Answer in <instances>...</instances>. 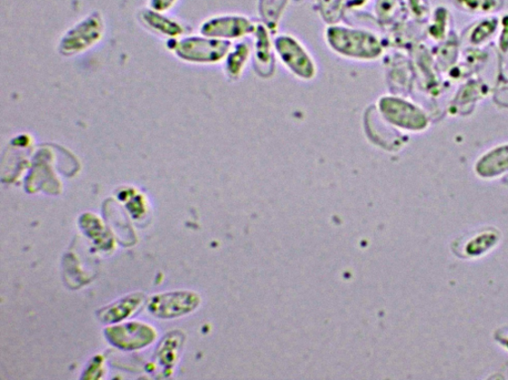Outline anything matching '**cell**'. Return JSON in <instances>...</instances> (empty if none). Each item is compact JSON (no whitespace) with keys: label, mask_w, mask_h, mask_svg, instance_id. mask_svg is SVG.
Here are the masks:
<instances>
[{"label":"cell","mask_w":508,"mask_h":380,"mask_svg":"<svg viewBox=\"0 0 508 380\" xmlns=\"http://www.w3.org/2000/svg\"><path fill=\"white\" fill-rule=\"evenodd\" d=\"M324 39L334 55L358 63H373L383 54L381 39L370 30L330 25L325 30Z\"/></svg>","instance_id":"6da1fadb"},{"label":"cell","mask_w":508,"mask_h":380,"mask_svg":"<svg viewBox=\"0 0 508 380\" xmlns=\"http://www.w3.org/2000/svg\"><path fill=\"white\" fill-rule=\"evenodd\" d=\"M274 53L278 63L294 78L312 81L319 74L316 59L302 41L289 33H280L273 39Z\"/></svg>","instance_id":"7a4b0ae2"},{"label":"cell","mask_w":508,"mask_h":380,"mask_svg":"<svg viewBox=\"0 0 508 380\" xmlns=\"http://www.w3.org/2000/svg\"><path fill=\"white\" fill-rule=\"evenodd\" d=\"M170 47L182 60L199 65L222 63L232 47L231 42L210 37H188L173 41Z\"/></svg>","instance_id":"3957f363"},{"label":"cell","mask_w":508,"mask_h":380,"mask_svg":"<svg viewBox=\"0 0 508 380\" xmlns=\"http://www.w3.org/2000/svg\"><path fill=\"white\" fill-rule=\"evenodd\" d=\"M257 25L245 15L228 14L209 18L200 30L202 36L232 43L251 37Z\"/></svg>","instance_id":"277c9868"},{"label":"cell","mask_w":508,"mask_h":380,"mask_svg":"<svg viewBox=\"0 0 508 380\" xmlns=\"http://www.w3.org/2000/svg\"><path fill=\"white\" fill-rule=\"evenodd\" d=\"M103 32V18L98 13L91 14L68 31L61 41L60 50L68 56L82 52L96 44Z\"/></svg>","instance_id":"5b68a950"},{"label":"cell","mask_w":508,"mask_h":380,"mask_svg":"<svg viewBox=\"0 0 508 380\" xmlns=\"http://www.w3.org/2000/svg\"><path fill=\"white\" fill-rule=\"evenodd\" d=\"M199 300L192 292H169L154 297L149 302V311L158 318H175L194 310Z\"/></svg>","instance_id":"8992f818"},{"label":"cell","mask_w":508,"mask_h":380,"mask_svg":"<svg viewBox=\"0 0 508 380\" xmlns=\"http://www.w3.org/2000/svg\"><path fill=\"white\" fill-rule=\"evenodd\" d=\"M107 336L110 343L124 350H137L152 343L155 333L146 324L129 323L108 328Z\"/></svg>","instance_id":"52a82bcc"},{"label":"cell","mask_w":508,"mask_h":380,"mask_svg":"<svg viewBox=\"0 0 508 380\" xmlns=\"http://www.w3.org/2000/svg\"><path fill=\"white\" fill-rule=\"evenodd\" d=\"M252 60L254 69L261 78H269L276 70V53H274L273 40L269 36L267 27L257 25L252 34Z\"/></svg>","instance_id":"ba28073f"},{"label":"cell","mask_w":508,"mask_h":380,"mask_svg":"<svg viewBox=\"0 0 508 380\" xmlns=\"http://www.w3.org/2000/svg\"><path fill=\"white\" fill-rule=\"evenodd\" d=\"M252 60V42L248 39L238 41L232 44L229 54L223 60V70L228 79L239 80L241 79Z\"/></svg>","instance_id":"9c48e42d"},{"label":"cell","mask_w":508,"mask_h":380,"mask_svg":"<svg viewBox=\"0 0 508 380\" xmlns=\"http://www.w3.org/2000/svg\"><path fill=\"white\" fill-rule=\"evenodd\" d=\"M144 300L145 296L140 293L129 295L126 297V299L111 304L110 306L106 307L105 310H100L99 318L105 323L118 322L134 313Z\"/></svg>","instance_id":"30bf717a"},{"label":"cell","mask_w":508,"mask_h":380,"mask_svg":"<svg viewBox=\"0 0 508 380\" xmlns=\"http://www.w3.org/2000/svg\"><path fill=\"white\" fill-rule=\"evenodd\" d=\"M141 23L150 30L162 35L177 37L182 34L183 27L175 20H171L162 13L154 9H147L139 14Z\"/></svg>","instance_id":"8fae6325"},{"label":"cell","mask_w":508,"mask_h":380,"mask_svg":"<svg viewBox=\"0 0 508 380\" xmlns=\"http://www.w3.org/2000/svg\"><path fill=\"white\" fill-rule=\"evenodd\" d=\"M178 0H150V9L155 10L158 13H166L176 5Z\"/></svg>","instance_id":"7c38bea8"}]
</instances>
